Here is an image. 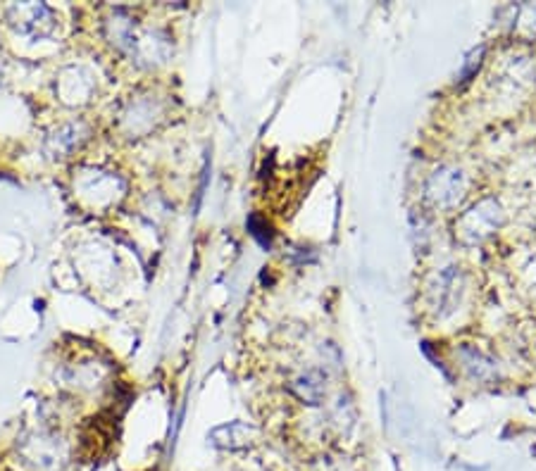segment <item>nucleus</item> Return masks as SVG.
<instances>
[{
    "label": "nucleus",
    "mask_w": 536,
    "mask_h": 471,
    "mask_svg": "<svg viewBox=\"0 0 536 471\" xmlns=\"http://www.w3.org/2000/svg\"><path fill=\"white\" fill-rule=\"evenodd\" d=\"M22 465L32 471H62L70 462V443L58 431H32L17 443Z\"/></svg>",
    "instance_id": "nucleus-1"
},
{
    "label": "nucleus",
    "mask_w": 536,
    "mask_h": 471,
    "mask_svg": "<svg viewBox=\"0 0 536 471\" xmlns=\"http://www.w3.org/2000/svg\"><path fill=\"white\" fill-rule=\"evenodd\" d=\"M125 183L119 181L115 174L103 170H81L79 177L74 179V193L84 205L91 209H103L118 203V198L122 196Z\"/></svg>",
    "instance_id": "nucleus-2"
},
{
    "label": "nucleus",
    "mask_w": 536,
    "mask_h": 471,
    "mask_svg": "<svg viewBox=\"0 0 536 471\" xmlns=\"http://www.w3.org/2000/svg\"><path fill=\"white\" fill-rule=\"evenodd\" d=\"M155 117H157L155 105H151L148 100H136V103H131L129 107L122 112L119 126H122V131H125L127 136L136 138L155 125Z\"/></svg>",
    "instance_id": "nucleus-7"
},
{
    "label": "nucleus",
    "mask_w": 536,
    "mask_h": 471,
    "mask_svg": "<svg viewBox=\"0 0 536 471\" xmlns=\"http://www.w3.org/2000/svg\"><path fill=\"white\" fill-rule=\"evenodd\" d=\"M86 138H89L86 125H81V122H67V125L51 131V136L46 138V151L52 157H67L70 152L77 151Z\"/></svg>",
    "instance_id": "nucleus-5"
},
{
    "label": "nucleus",
    "mask_w": 536,
    "mask_h": 471,
    "mask_svg": "<svg viewBox=\"0 0 536 471\" xmlns=\"http://www.w3.org/2000/svg\"><path fill=\"white\" fill-rule=\"evenodd\" d=\"M256 439V429L243 421H231V424L217 426L208 433V440L215 448H222V450H241V448H249Z\"/></svg>",
    "instance_id": "nucleus-6"
},
{
    "label": "nucleus",
    "mask_w": 536,
    "mask_h": 471,
    "mask_svg": "<svg viewBox=\"0 0 536 471\" xmlns=\"http://www.w3.org/2000/svg\"><path fill=\"white\" fill-rule=\"evenodd\" d=\"M294 391L298 392V398L310 402V405H317L324 395V383H322V376L315 372L303 374L301 379L294 383Z\"/></svg>",
    "instance_id": "nucleus-8"
},
{
    "label": "nucleus",
    "mask_w": 536,
    "mask_h": 471,
    "mask_svg": "<svg viewBox=\"0 0 536 471\" xmlns=\"http://www.w3.org/2000/svg\"><path fill=\"white\" fill-rule=\"evenodd\" d=\"M93 91H96V78L91 72H86L84 67H67L65 72L58 78V93L60 100L65 105H84L91 100Z\"/></svg>",
    "instance_id": "nucleus-4"
},
{
    "label": "nucleus",
    "mask_w": 536,
    "mask_h": 471,
    "mask_svg": "<svg viewBox=\"0 0 536 471\" xmlns=\"http://www.w3.org/2000/svg\"><path fill=\"white\" fill-rule=\"evenodd\" d=\"M249 231H250V236H253V238L260 243V245L269 248V243H272V229H269V224L265 222L262 217H258V215L249 217Z\"/></svg>",
    "instance_id": "nucleus-9"
},
{
    "label": "nucleus",
    "mask_w": 536,
    "mask_h": 471,
    "mask_svg": "<svg viewBox=\"0 0 536 471\" xmlns=\"http://www.w3.org/2000/svg\"><path fill=\"white\" fill-rule=\"evenodd\" d=\"M7 24L29 39H46L55 32V17L43 3H14L7 7Z\"/></svg>",
    "instance_id": "nucleus-3"
},
{
    "label": "nucleus",
    "mask_w": 536,
    "mask_h": 471,
    "mask_svg": "<svg viewBox=\"0 0 536 471\" xmlns=\"http://www.w3.org/2000/svg\"><path fill=\"white\" fill-rule=\"evenodd\" d=\"M482 52H484V48H479V51H475L470 55V62H467V67H465V72H463V81H467V78L479 69V58H482Z\"/></svg>",
    "instance_id": "nucleus-10"
}]
</instances>
